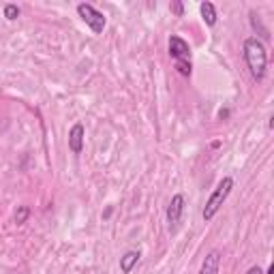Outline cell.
I'll return each mask as SVG.
<instances>
[{"mask_svg":"<svg viewBox=\"0 0 274 274\" xmlns=\"http://www.w3.org/2000/svg\"><path fill=\"white\" fill-rule=\"evenodd\" d=\"M244 60H246L248 71H251V75L257 81L264 79L266 67H268V52H266V45L257 37H251L244 41Z\"/></svg>","mask_w":274,"mask_h":274,"instance_id":"1","label":"cell"},{"mask_svg":"<svg viewBox=\"0 0 274 274\" xmlns=\"http://www.w3.org/2000/svg\"><path fill=\"white\" fill-rule=\"evenodd\" d=\"M231 188H234V180L227 176V178H223V180L219 182V186L214 188V193L210 195V199L206 201V208H204V221H212L214 219V214L219 212V208L223 206V201L229 197L231 193Z\"/></svg>","mask_w":274,"mask_h":274,"instance_id":"2","label":"cell"},{"mask_svg":"<svg viewBox=\"0 0 274 274\" xmlns=\"http://www.w3.org/2000/svg\"><path fill=\"white\" fill-rule=\"evenodd\" d=\"M77 13H79V17H81V19L86 22V26H88L94 34H101V32H103L107 19H105V15L101 13V11H97L92 5L81 3V5H77Z\"/></svg>","mask_w":274,"mask_h":274,"instance_id":"3","label":"cell"},{"mask_svg":"<svg viewBox=\"0 0 274 274\" xmlns=\"http://www.w3.org/2000/svg\"><path fill=\"white\" fill-rule=\"evenodd\" d=\"M170 54H172V58L176 62L178 60H188V58H191V47H188V43L184 39L172 37L170 39Z\"/></svg>","mask_w":274,"mask_h":274,"instance_id":"4","label":"cell"},{"mask_svg":"<svg viewBox=\"0 0 274 274\" xmlns=\"http://www.w3.org/2000/svg\"><path fill=\"white\" fill-rule=\"evenodd\" d=\"M84 137H86V131L79 122L71 127V131H69V148H71L73 154H79L81 150H84Z\"/></svg>","mask_w":274,"mask_h":274,"instance_id":"5","label":"cell"},{"mask_svg":"<svg viewBox=\"0 0 274 274\" xmlns=\"http://www.w3.org/2000/svg\"><path fill=\"white\" fill-rule=\"evenodd\" d=\"M182 210H184V197L182 195H174L170 206H167V221L172 227H176L180 223V217H182Z\"/></svg>","mask_w":274,"mask_h":274,"instance_id":"6","label":"cell"},{"mask_svg":"<svg viewBox=\"0 0 274 274\" xmlns=\"http://www.w3.org/2000/svg\"><path fill=\"white\" fill-rule=\"evenodd\" d=\"M219 264H221L219 251L208 253V257L204 259V264H201V268H199V274H219Z\"/></svg>","mask_w":274,"mask_h":274,"instance_id":"7","label":"cell"},{"mask_svg":"<svg viewBox=\"0 0 274 274\" xmlns=\"http://www.w3.org/2000/svg\"><path fill=\"white\" fill-rule=\"evenodd\" d=\"M139 253L137 251H127L122 257H120V270L124 272V274H129L131 270H133V266L137 264V261H139Z\"/></svg>","mask_w":274,"mask_h":274,"instance_id":"8","label":"cell"},{"mask_svg":"<svg viewBox=\"0 0 274 274\" xmlns=\"http://www.w3.org/2000/svg\"><path fill=\"white\" fill-rule=\"evenodd\" d=\"M199 11H201V17H204V22L208 24V26H214V24H217V9H214L212 3H201Z\"/></svg>","mask_w":274,"mask_h":274,"instance_id":"9","label":"cell"},{"mask_svg":"<svg viewBox=\"0 0 274 274\" xmlns=\"http://www.w3.org/2000/svg\"><path fill=\"white\" fill-rule=\"evenodd\" d=\"M5 17L7 19H17L19 17V7L17 5H5Z\"/></svg>","mask_w":274,"mask_h":274,"instance_id":"10","label":"cell"},{"mask_svg":"<svg viewBox=\"0 0 274 274\" xmlns=\"http://www.w3.org/2000/svg\"><path fill=\"white\" fill-rule=\"evenodd\" d=\"M257 17H259V15H257L255 11H253V13H251V24H253V28H255V30L259 28V34H261V37H264V39H268L270 34H268V30H266V28H261V24H259V19H257Z\"/></svg>","mask_w":274,"mask_h":274,"instance_id":"11","label":"cell"},{"mask_svg":"<svg viewBox=\"0 0 274 274\" xmlns=\"http://www.w3.org/2000/svg\"><path fill=\"white\" fill-rule=\"evenodd\" d=\"M28 214H30V208H28V206H22V208L15 212V223H26Z\"/></svg>","mask_w":274,"mask_h":274,"instance_id":"12","label":"cell"},{"mask_svg":"<svg viewBox=\"0 0 274 274\" xmlns=\"http://www.w3.org/2000/svg\"><path fill=\"white\" fill-rule=\"evenodd\" d=\"M176 69L180 71L182 75L188 77V75H191V60H178V62H176Z\"/></svg>","mask_w":274,"mask_h":274,"instance_id":"13","label":"cell"},{"mask_svg":"<svg viewBox=\"0 0 274 274\" xmlns=\"http://www.w3.org/2000/svg\"><path fill=\"white\" fill-rule=\"evenodd\" d=\"M170 9L174 11V13H176L178 17H180V15L184 13V7H182V3H172V5H170Z\"/></svg>","mask_w":274,"mask_h":274,"instance_id":"14","label":"cell"},{"mask_svg":"<svg viewBox=\"0 0 274 274\" xmlns=\"http://www.w3.org/2000/svg\"><path fill=\"white\" fill-rule=\"evenodd\" d=\"M246 274H264V272H261V270H259V266H253V268H251V270H248Z\"/></svg>","mask_w":274,"mask_h":274,"instance_id":"15","label":"cell"},{"mask_svg":"<svg viewBox=\"0 0 274 274\" xmlns=\"http://www.w3.org/2000/svg\"><path fill=\"white\" fill-rule=\"evenodd\" d=\"M268 274H274V266H270V268H268Z\"/></svg>","mask_w":274,"mask_h":274,"instance_id":"16","label":"cell"}]
</instances>
